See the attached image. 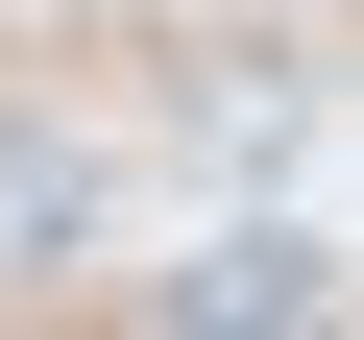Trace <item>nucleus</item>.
<instances>
[{"instance_id": "f03ea898", "label": "nucleus", "mask_w": 364, "mask_h": 340, "mask_svg": "<svg viewBox=\"0 0 364 340\" xmlns=\"http://www.w3.org/2000/svg\"><path fill=\"white\" fill-rule=\"evenodd\" d=\"M146 316H170V340H316V316H340V243H267V219H243V243L170 267Z\"/></svg>"}, {"instance_id": "f257e3e1", "label": "nucleus", "mask_w": 364, "mask_h": 340, "mask_svg": "<svg viewBox=\"0 0 364 340\" xmlns=\"http://www.w3.org/2000/svg\"><path fill=\"white\" fill-rule=\"evenodd\" d=\"M97 219H122V146H97L73 97H0V316L73 292V267H97Z\"/></svg>"}]
</instances>
